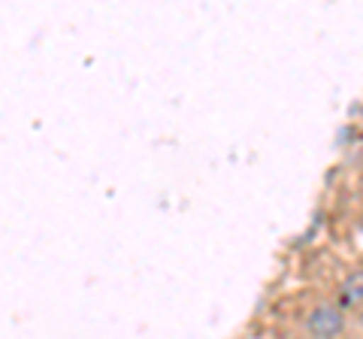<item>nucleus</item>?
Segmentation results:
<instances>
[{"label": "nucleus", "mask_w": 363, "mask_h": 339, "mask_svg": "<svg viewBox=\"0 0 363 339\" xmlns=\"http://www.w3.org/2000/svg\"><path fill=\"white\" fill-rule=\"evenodd\" d=\"M348 327L345 309L339 303H315V306L303 315V330L309 339H342Z\"/></svg>", "instance_id": "obj_1"}, {"label": "nucleus", "mask_w": 363, "mask_h": 339, "mask_svg": "<svg viewBox=\"0 0 363 339\" xmlns=\"http://www.w3.org/2000/svg\"><path fill=\"white\" fill-rule=\"evenodd\" d=\"M339 306L342 309H363V269H351L339 282Z\"/></svg>", "instance_id": "obj_2"}]
</instances>
